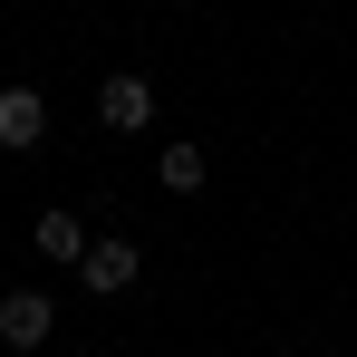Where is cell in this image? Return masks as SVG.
<instances>
[{
  "mask_svg": "<svg viewBox=\"0 0 357 357\" xmlns=\"http://www.w3.org/2000/svg\"><path fill=\"white\" fill-rule=\"evenodd\" d=\"M77 280H87V290H107V299H116V290H135V280H145V251L107 232L97 251H87V261H77Z\"/></svg>",
  "mask_w": 357,
  "mask_h": 357,
  "instance_id": "cell-4",
  "label": "cell"
},
{
  "mask_svg": "<svg viewBox=\"0 0 357 357\" xmlns=\"http://www.w3.org/2000/svg\"><path fill=\"white\" fill-rule=\"evenodd\" d=\"M97 126H107V135H145V126H155V87H145L135 68H116V77L97 87Z\"/></svg>",
  "mask_w": 357,
  "mask_h": 357,
  "instance_id": "cell-2",
  "label": "cell"
},
{
  "mask_svg": "<svg viewBox=\"0 0 357 357\" xmlns=\"http://www.w3.org/2000/svg\"><path fill=\"white\" fill-rule=\"evenodd\" d=\"M49 338H59V299L49 290H0V348L29 357V348H49Z\"/></svg>",
  "mask_w": 357,
  "mask_h": 357,
  "instance_id": "cell-1",
  "label": "cell"
},
{
  "mask_svg": "<svg viewBox=\"0 0 357 357\" xmlns=\"http://www.w3.org/2000/svg\"><path fill=\"white\" fill-rule=\"evenodd\" d=\"M29 241H39V261H87V251H97V241L77 232V213H39Z\"/></svg>",
  "mask_w": 357,
  "mask_h": 357,
  "instance_id": "cell-5",
  "label": "cell"
},
{
  "mask_svg": "<svg viewBox=\"0 0 357 357\" xmlns=\"http://www.w3.org/2000/svg\"><path fill=\"white\" fill-rule=\"evenodd\" d=\"M39 135H49V97L10 77V87H0V155H29Z\"/></svg>",
  "mask_w": 357,
  "mask_h": 357,
  "instance_id": "cell-3",
  "label": "cell"
},
{
  "mask_svg": "<svg viewBox=\"0 0 357 357\" xmlns=\"http://www.w3.org/2000/svg\"><path fill=\"white\" fill-rule=\"evenodd\" d=\"M165 193H203V145H165Z\"/></svg>",
  "mask_w": 357,
  "mask_h": 357,
  "instance_id": "cell-6",
  "label": "cell"
}]
</instances>
